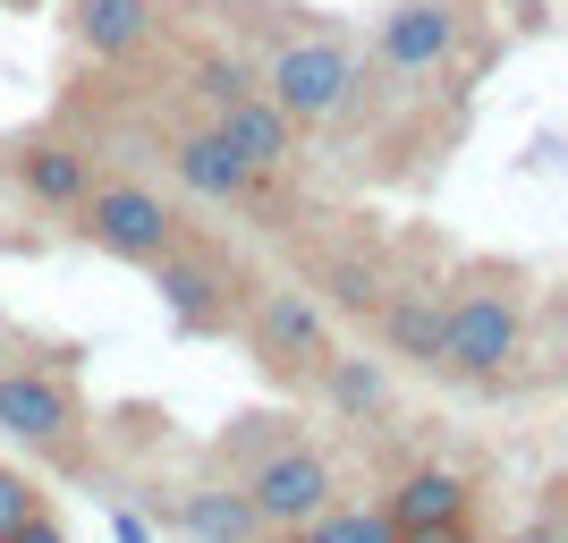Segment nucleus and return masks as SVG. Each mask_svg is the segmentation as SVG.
<instances>
[{
  "label": "nucleus",
  "instance_id": "obj_1",
  "mask_svg": "<svg viewBox=\"0 0 568 543\" xmlns=\"http://www.w3.org/2000/svg\"><path fill=\"white\" fill-rule=\"evenodd\" d=\"M509 356H518V306H509L500 289H475V298H458V306L442 314L433 365H450V374H467V382H500Z\"/></svg>",
  "mask_w": 568,
  "mask_h": 543
},
{
  "label": "nucleus",
  "instance_id": "obj_2",
  "mask_svg": "<svg viewBox=\"0 0 568 543\" xmlns=\"http://www.w3.org/2000/svg\"><path fill=\"white\" fill-rule=\"evenodd\" d=\"M263 94H272V111L288 128H314V119H332L356 94V60L339 43H288L272 60V77H263Z\"/></svg>",
  "mask_w": 568,
  "mask_h": 543
},
{
  "label": "nucleus",
  "instance_id": "obj_3",
  "mask_svg": "<svg viewBox=\"0 0 568 543\" xmlns=\"http://www.w3.org/2000/svg\"><path fill=\"white\" fill-rule=\"evenodd\" d=\"M77 204H85V230H94V247H111V255H128V263H162L170 247H179V221H170V204H162L153 188H128V179H111V188H85Z\"/></svg>",
  "mask_w": 568,
  "mask_h": 543
},
{
  "label": "nucleus",
  "instance_id": "obj_4",
  "mask_svg": "<svg viewBox=\"0 0 568 543\" xmlns=\"http://www.w3.org/2000/svg\"><path fill=\"white\" fill-rule=\"evenodd\" d=\"M246 501H255V526L297 535V526L332 501V467H323L314 450H272V459L255 467V484H246Z\"/></svg>",
  "mask_w": 568,
  "mask_h": 543
},
{
  "label": "nucleus",
  "instance_id": "obj_5",
  "mask_svg": "<svg viewBox=\"0 0 568 543\" xmlns=\"http://www.w3.org/2000/svg\"><path fill=\"white\" fill-rule=\"evenodd\" d=\"M255 356L272 365V374H323L332 331H323V314H314L297 289H272V298L255 306Z\"/></svg>",
  "mask_w": 568,
  "mask_h": 543
},
{
  "label": "nucleus",
  "instance_id": "obj_6",
  "mask_svg": "<svg viewBox=\"0 0 568 543\" xmlns=\"http://www.w3.org/2000/svg\"><path fill=\"white\" fill-rule=\"evenodd\" d=\"M213 137L230 144L237 162H255V170H281L288 153H297V128H288L281 111H272V94H230V102H213Z\"/></svg>",
  "mask_w": 568,
  "mask_h": 543
},
{
  "label": "nucleus",
  "instance_id": "obj_7",
  "mask_svg": "<svg viewBox=\"0 0 568 543\" xmlns=\"http://www.w3.org/2000/svg\"><path fill=\"white\" fill-rule=\"evenodd\" d=\"M77 425V400L60 374H0V433H18V442H69Z\"/></svg>",
  "mask_w": 568,
  "mask_h": 543
},
{
  "label": "nucleus",
  "instance_id": "obj_8",
  "mask_svg": "<svg viewBox=\"0 0 568 543\" xmlns=\"http://www.w3.org/2000/svg\"><path fill=\"white\" fill-rule=\"evenodd\" d=\"M450 43H458V18L442 9V0H407V9H390V26H382V60H390V69H407V77L442 69V60H450Z\"/></svg>",
  "mask_w": 568,
  "mask_h": 543
},
{
  "label": "nucleus",
  "instance_id": "obj_9",
  "mask_svg": "<svg viewBox=\"0 0 568 543\" xmlns=\"http://www.w3.org/2000/svg\"><path fill=\"white\" fill-rule=\"evenodd\" d=\"M170 170H179V188L213 195V204H237V195H255V188H263V170H255V162H237V153L213 137V128H204V137H179Z\"/></svg>",
  "mask_w": 568,
  "mask_h": 543
},
{
  "label": "nucleus",
  "instance_id": "obj_10",
  "mask_svg": "<svg viewBox=\"0 0 568 543\" xmlns=\"http://www.w3.org/2000/svg\"><path fill=\"white\" fill-rule=\"evenodd\" d=\"M69 18H77V43L94 60H128L153 34V0H69Z\"/></svg>",
  "mask_w": 568,
  "mask_h": 543
},
{
  "label": "nucleus",
  "instance_id": "obj_11",
  "mask_svg": "<svg viewBox=\"0 0 568 543\" xmlns=\"http://www.w3.org/2000/svg\"><path fill=\"white\" fill-rule=\"evenodd\" d=\"M162 306L179 314L187 331L221 323V306H230V281H221L213 263H187V255H162Z\"/></svg>",
  "mask_w": 568,
  "mask_h": 543
},
{
  "label": "nucleus",
  "instance_id": "obj_12",
  "mask_svg": "<svg viewBox=\"0 0 568 543\" xmlns=\"http://www.w3.org/2000/svg\"><path fill=\"white\" fill-rule=\"evenodd\" d=\"M18 188L34 195V204H77V195L94 188V170H85L77 144H26L18 153Z\"/></svg>",
  "mask_w": 568,
  "mask_h": 543
},
{
  "label": "nucleus",
  "instance_id": "obj_13",
  "mask_svg": "<svg viewBox=\"0 0 568 543\" xmlns=\"http://www.w3.org/2000/svg\"><path fill=\"white\" fill-rule=\"evenodd\" d=\"M390 526H442V519H467V484H458L450 467H416L390 493V510H382Z\"/></svg>",
  "mask_w": 568,
  "mask_h": 543
},
{
  "label": "nucleus",
  "instance_id": "obj_14",
  "mask_svg": "<svg viewBox=\"0 0 568 543\" xmlns=\"http://www.w3.org/2000/svg\"><path fill=\"white\" fill-rule=\"evenodd\" d=\"M179 526H187L195 543H246V535H263V526H255V501L230 493V484L187 493V501H179Z\"/></svg>",
  "mask_w": 568,
  "mask_h": 543
},
{
  "label": "nucleus",
  "instance_id": "obj_15",
  "mask_svg": "<svg viewBox=\"0 0 568 543\" xmlns=\"http://www.w3.org/2000/svg\"><path fill=\"white\" fill-rule=\"evenodd\" d=\"M382 331H390L399 356L433 365V349H442V306H433V298H390V306H382Z\"/></svg>",
  "mask_w": 568,
  "mask_h": 543
},
{
  "label": "nucleus",
  "instance_id": "obj_16",
  "mask_svg": "<svg viewBox=\"0 0 568 543\" xmlns=\"http://www.w3.org/2000/svg\"><path fill=\"white\" fill-rule=\"evenodd\" d=\"M297 543H390V519H382V510H332V501H323V510L297 526Z\"/></svg>",
  "mask_w": 568,
  "mask_h": 543
},
{
  "label": "nucleus",
  "instance_id": "obj_17",
  "mask_svg": "<svg viewBox=\"0 0 568 543\" xmlns=\"http://www.w3.org/2000/svg\"><path fill=\"white\" fill-rule=\"evenodd\" d=\"M323 374H332V400L348 408V416L382 408V365H365V356H323Z\"/></svg>",
  "mask_w": 568,
  "mask_h": 543
},
{
  "label": "nucleus",
  "instance_id": "obj_18",
  "mask_svg": "<svg viewBox=\"0 0 568 543\" xmlns=\"http://www.w3.org/2000/svg\"><path fill=\"white\" fill-rule=\"evenodd\" d=\"M34 510H43V501H34V484H26L18 467H0V543L18 535V526L34 519Z\"/></svg>",
  "mask_w": 568,
  "mask_h": 543
},
{
  "label": "nucleus",
  "instance_id": "obj_19",
  "mask_svg": "<svg viewBox=\"0 0 568 543\" xmlns=\"http://www.w3.org/2000/svg\"><path fill=\"white\" fill-rule=\"evenodd\" d=\"M332 298H339V306H356V314H365V306H382L374 272H356V263H339V272H332Z\"/></svg>",
  "mask_w": 568,
  "mask_h": 543
},
{
  "label": "nucleus",
  "instance_id": "obj_20",
  "mask_svg": "<svg viewBox=\"0 0 568 543\" xmlns=\"http://www.w3.org/2000/svg\"><path fill=\"white\" fill-rule=\"evenodd\" d=\"M195 86H204V102H230V94H246L237 60H204V69H195Z\"/></svg>",
  "mask_w": 568,
  "mask_h": 543
},
{
  "label": "nucleus",
  "instance_id": "obj_21",
  "mask_svg": "<svg viewBox=\"0 0 568 543\" xmlns=\"http://www.w3.org/2000/svg\"><path fill=\"white\" fill-rule=\"evenodd\" d=\"M390 543H475L467 519H442V526H390Z\"/></svg>",
  "mask_w": 568,
  "mask_h": 543
},
{
  "label": "nucleus",
  "instance_id": "obj_22",
  "mask_svg": "<svg viewBox=\"0 0 568 543\" xmlns=\"http://www.w3.org/2000/svg\"><path fill=\"white\" fill-rule=\"evenodd\" d=\"M9 543H69V535H60V526H51V519H43V510H34V519H26V526H18V535H9Z\"/></svg>",
  "mask_w": 568,
  "mask_h": 543
},
{
  "label": "nucleus",
  "instance_id": "obj_23",
  "mask_svg": "<svg viewBox=\"0 0 568 543\" xmlns=\"http://www.w3.org/2000/svg\"><path fill=\"white\" fill-rule=\"evenodd\" d=\"M526 543H560V535H544V526H535V535H526Z\"/></svg>",
  "mask_w": 568,
  "mask_h": 543
}]
</instances>
